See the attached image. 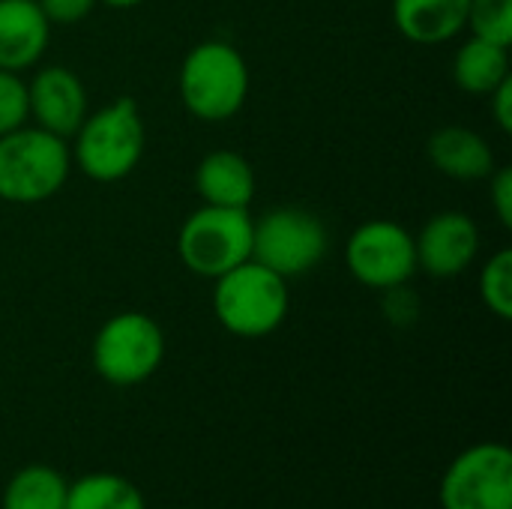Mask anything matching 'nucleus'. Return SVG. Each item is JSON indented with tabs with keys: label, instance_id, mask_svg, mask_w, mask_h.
I'll use <instances>...</instances> for the list:
<instances>
[{
	"label": "nucleus",
	"instance_id": "nucleus-1",
	"mask_svg": "<svg viewBox=\"0 0 512 509\" xmlns=\"http://www.w3.org/2000/svg\"><path fill=\"white\" fill-rule=\"evenodd\" d=\"M144 141L147 132L138 102L117 96L111 105L87 114L72 135V165L96 183H117L138 168Z\"/></svg>",
	"mask_w": 512,
	"mask_h": 509
},
{
	"label": "nucleus",
	"instance_id": "nucleus-2",
	"mask_svg": "<svg viewBox=\"0 0 512 509\" xmlns=\"http://www.w3.org/2000/svg\"><path fill=\"white\" fill-rule=\"evenodd\" d=\"M69 171L72 150L66 138L30 123L0 135V201H51L66 186Z\"/></svg>",
	"mask_w": 512,
	"mask_h": 509
},
{
	"label": "nucleus",
	"instance_id": "nucleus-3",
	"mask_svg": "<svg viewBox=\"0 0 512 509\" xmlns=\"http://www.w3.org/2000/svg\"><path fill=\"white\" fill-rule=\"evenodd\" d=\"M213 282V315L231 336L264 339L285 324L291 306L288 279L264 264L249 258Z\"/></svg>",
	"mask_w": 512,
	"mask_h": 509
},
{
	"label": "nucleus",
	"instance_id": "nucleus-4",
	"mask_svg": "<svg viewBox=\"0 0 512 509\" xmlns=\"http://www.w3.org/2000/svg\"><path fill=\"white\" fill-rule=\"evenodd\" d=\"M177 87L192 117L204 123H222L246 105L249 66L231 42L207 39L183 57Z\"/></svg>",
	"mask_w": 512,
	"mask_h": 509
},
{
	"label": "nucleus",
	"instance_id": "nucleus-5",
	"mask_svg": "<svg viewBox=\"0 0 512 509\" xmlns=\"http://www.w3.org/2000/svg\"><path fill=\"white\" fill-rule=\"evenodd\" d=\"M183 267L201 279H219L252 258V216L243 207L201 204L177 231Z\"/></svg>",
	"mask_w": 512,
	"mask_h": 509
},
{
	"label": "nucleus",
	"instance_id": "nucleus-6",
	"mask_svg": "<svg viewBox=\"0 0 512 509\" xmlns=\"http://www.w3.org/2000/svg\"><path fill=\"white\" fill-rule=\"evenodd\" d=\"M93 369L114 387H135L156 375L165 360L162 327L144 312H120L93 336Z\"/></svg>",
	"mask_w": 512,
	"mask_h": 509
},
{
	"label": "nucleus",
	"instance_id": "nucleus-7",
	"mask_svg": "<svg viewBox=\"0 0 512 509\" xmlns=\"http://www.w3.org/2000/svg\"><path fill=\"white\" fill-rule=\"evenodd\" d=\"M330 237L324 222L303 207H279L252 219V261L282 279L306 276L327 255Z\"/></svg>",
	"mask_w": 512,
	"mask_h": 509
},
{
	"label": "nucleus",
	"instance_id": "nucleus-8",
	"mask_svg": "<svg viewBox=\"0 0 512 509\" xmlns=\"http://www.w3.org/2000/svg\"><path fill=\"white\" fill-rule=\"evenodd\" d=\"M345 261L351 276L372 291L408 285L417 273L414 234L393 219H369L348 237Z\"/></svg>",
	"mask_w": 512,
	"mask_h": 509
},
{
	"label": "nucleus",
	"instance_id": "nucleus-9",
	"mask_svg": "<svg viewBox=\"0 0 512 509\" xmlns=\"http://www.w3.org/2000/svg\"><path fill=\"white\" fill-rule=\"evenodd\" d=\"M444 509H512V453L504 444H474L441 480Z\"/></svg>",
	"mask_w": 512,
	"mask_h": 509
},
{
	"label": "nucleus",
	"instance_id": "nucleus-10",
	"mask_svg": "<svg viewBox=\"0 0 512 509\" xmlns=\"http://www.w3.org/2000/svg\"><path fill=\"white\" fill-rule=\"evenodd\" d=\"M417 270L435 279H453L465 273L480 252V228L462 210L435 213L414 237Z\"/></svg>",
	"mask_w": 512,
	"mask_h": 509
},
{
	"label": "nucleus",
	"instance_id": "nucleus-11",
	"mask_svg": "<svg viewBox=\"0 0 512 509\" xmlns=\"http://www.w3.org/2000/svg\"><path fill=\"white\" fill-rule=\"evenodd\" d=\"M30 120L60 138H72L87 117V90L66 66H45L27 81Z\"/></svg>",
	"mask_w": 512,
	"mask_h": 509
},
{
	"label": "nucleus",
	"instance_id": "nucleus-12",
	"mask_svg": "<svg viewBox=\"0 0 512 509\" xmlns=\"http://www.w3.org/2000/svg\"><path fill=\"white\" fill-rule=\"evenodd\" d=\"M51 39V21L36 0H0V69H33Z\"/></svg>",
	"mask_w": 512,
	"mask_h": 509
},
{
	"label": "nucleus",
	"instance_id": "nucleus-13",
	"mask_svg": "<svg viewBox=\"0 0 512 509\" xmlns=\"http://www.w3.org/2000/svg\"><path fill=\"white\" fill-rule=\"evenodd\" d=\"M429 162L453 180L474 183L495 171V153L489 141L465 126H444L429 138Z\"/></svg>",
	"mask_w": 512,
	"mask_h": 509
},
{
	"label": "nucleus",
	"instance_id": "nucleus-14",
	"mask_svg": "<svg viewBox=\"0 0 512 509\" xmlns=\"http://www.w3.org/2000/svg\"><path fill=\"white\" fill-rule=\"evenodd\" d=\"M195 192L204 204L249 210L255 198V171L246 156L234 150H213L195 168Z\"/></svg>",
	"mask_w": 512,
	"mask_h": 509
},
{
	"label": "nucleus",
	"instance_id": "nucleus-15",
	"mask_svg": "<svg viewBox=\"0 0 512 509\" xmlns=\"http://www.w3.org/2000/svg\"><path fill=\"white\" fill-rule=\"evenodd\" d=\"M471 0H393L399 33L417 45H441L468 27Z\"/></svg>",
	"mask_w": 512,
	"mask_h": 509
},
{
	"label": "nucleus",
	"instance_id": "nucleus-16",
	"mask_svg": "<svg viewBox=\"0 0 512 509\" xmlns=\"http://www.w3.org/2000/svg\"><path fill=\"white\" fill-rule=\"evenodd\" d=\"M507 78H510V48L507 45L471 36L453 57V81L465 93L489 96Z\"/></svg>",
	"mask_w": 512,
	"mask_h": 509
},
{
	"label": "nucleus",
	"instance_id": "nucleus-17",
	"mask_svg": "<svg viewBox=\"0 0 512 509\" xmlns=\"http://www.w3.org/2000/svg\"><path fill=\"white\" fill-rule=\"evenodd\" d=\"M69 483L48 465L21 468L3 492L0 509H66Z\"/></svg>",
	"mask_w": 512,
	"mask_h": 509
},
{
	"label": "nucleus",
	"instance_id": "nucleus-18",
	"mask_svg": "<svg viewBox=\"0 0 512 509\" xmlns=\"http://www.w3.org/2000/svg\"><path fill=\"white\" fill-rule=\"evenodd\" d=\"M66 509H147L135 483L120 474H87L66 492Z\"/></svg>",
	"mask_w": 512,
	"mask_h": 509
},
{
	"label": "nucleus",
	"instance_id": "nucleus-19",
	"mask_svg": "<svg viewBox=\"0 0 512 509\" xmlns=\"http://www.w3.org/2000/svg\"><path fill=\"white\" fill-rule=\"evenodd\" d=\"M480 300L501 321L512 318V252H495L480 270Z\"/></svg>",
	"mask_w": 512,
	"mask_h": 509
},
{
	"label": "nucleus",
	"instance_id": "nucleus-20",
	"mask_svg": "<svg viewBox=\"0 0 512 509\" xmlns=\"http://www.w3.org/2000/svg\"><path fill=\"white\" fill-rule=\"evenodd\" d=\"M468 27L474 36L507 45L512 42V0H471Z\"/></svg>",
	"mask_w": 512,
	"mask_h": 509
},
{
	"label": "nucleus",
	"instance_id": "nucleus-21",
	"mask_svg": "<svg viewBox=\"0 0 512 509\" xmlns=\"http://www.w3.org/2000/svg\"><path fill=\"white\" fill-rule=\"evenodd\" d=\"M27 120H30L27 81L18 72L0 69V135L24 126Z\"/></svg>",
	"mask_w": 512,
	"mask_h": 509
},
{
	"label": "nucleus",
	"instance_id": "nucleus-22",
	"mask_svg": "<svg viewBox=\"0 0 512 509\" xmlns=\"http://www.w3.org/2000/svg\"><path fill=\"white\" fill-rule=\"evenodd\" d=\"M489 195H492V207L495 216L501 219L504 228H512V168H495L489 177Z\"/></svg>",
	"mask_w": 512,
	"mask_h": 509
},
{
	"label": "nucleus",
	"instance_id": "nucleus-23",
	"mask_svg": "<svg viewBox=\"0 0 512 509\" xmlns=\"http://www.w3.org/2000/svg\"><path fill=\"white\" fill-rule=\"evenodd\" d=\"M51 24H75L93 12L99 0H36Z\"/></svg>",
	"mask_w": 512,
	"mask_h": 509
},
{
	"label": "nucleus",
	"instance_id": "nucleus-24",
	"mask_svg": "<svg viewBox=\"0 0 512 509\" xmlns=\"http://www.w3.org/2000/svg\"><path fill=\"white\" fill-rule=\"evenodd\" d=\"M384 312L396 324H411L417 318V312H420V303L408 294L405 285H399V288L384 291Z\"/></svg>",
	"mask_w": 512,
	"mask_h": 509
},
{
	"label": "nucleus",
	"instance_id": "nucleus-25",
	"mask_svg": "<svg viewBox=\"0 0 512 509\" xmlns=\"http://www.w3.org/2000/svg\"><path fill=\"white\" fill-rule=\"evenodd\" d=\"M489 102H492V114L501 126V132H512V78H507L504 84H498L492 93H489Z\"/></svg>",
	"mask_w": 512,
	"mask_h": 509
},
{
	"label": "nucleus",
	"instance_id": "nucleus-26",
	"mask_svg": "<svg viewBox=\"0 0 512 509\" xmlns=\"http://www.w3.org/2000/svg\"><path fill=\"white\" fill-rule=\"evenodd\" d=\"M99 3H105V6H111V9H132V6H138V3H144V0H99Z\"/></svg>",
	"mask_w": 512,
	"mask_h": 509
}]
</instances>
